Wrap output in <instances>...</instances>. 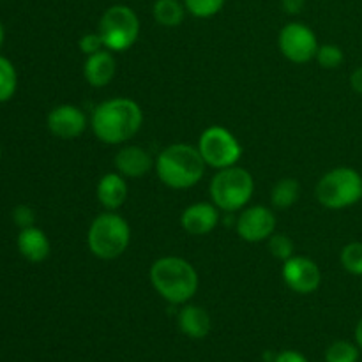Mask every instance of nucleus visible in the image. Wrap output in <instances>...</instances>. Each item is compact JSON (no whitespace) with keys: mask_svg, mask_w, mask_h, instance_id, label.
<instances>
[{"mask_svg":"<svg viewBox=\"0 0 362 362\" xmlns=\"http://www.w3.org/2000/svg\"><path fill=\"white\" fill-rule=\"evenodd\" d=\"M359 349L350 341H334L325 352V362H357Z\"/></svg>","mask_w":362,"mask_h":362,"instance_id":"obj_22","label":"nucleus"},{"mask_svg":"<svg viewBox=\"0 0 362 362\" xmlns=\"http://www.w3.org/2000/svg\"><path fill=\"white\" fill-rule=\"evenodd\" d=\"M78 48L83 55H94V53L105 49V42L103 37L99 35V32H88V34L81 35L80 41H78Z\"/></svg>","mask_w":362,"mask_h":362,"instance_id":"obj_27","label":"nucleus"},{"mask_svg":"<svg viewBox=\"0 0 362 362\" xmlns=\"http://www.w3.org/2000/svg\"><path fill=\"white\" fill-rule=\"evenodd\" d=\"M209 191L216 207L225 212H237L246 207L253 198V175L240 166L218 170V173L212 177Z\"/></svg>","mask_w":362,"mask_h":362,"instance_id":"obj_5","label":"nucleus"},{"mask_svg":"<svg viewBox=\"0 0 362 362\" xmlns=\"http://www.w3.org/2000/svg\"><path fill=\"white\" fill-rule=\"evenodd\" d=\"M0 159H2V151H0Z\"/></svg>","mask_w":362,"mask_h":362,"instance_id":"obj_34","label":"nucleus"},{"mask_svg":"<svg viewBox=\"0 0 362 362\" xmlns=\"http://www.w3.org/2000/svg\"><path fill=\"white\" fill-rule=\"evenodd\" d=\"M18 251L25 260L32 262V264H41L49 257V239L41 228L37 226H28V228H21L20 235H18Z\"/></svg>","mask_w":362,"mask_h":362,"instance_id":"obj_16","label":"nucleus"},{"mask_svg":"<svg viewBox=\"0 0 362 362\" xmlns=\"http://www.w3.org/2000/svg\"><path fill=\"white\" fill-rule=\"evenodd\" d=\"M269 250H271L272 257L286 262L288 258L293 257L296 246H293V240L288 235H285V233H272L269 237Z\"/></svg>","mask_w":362,"mask_h":362,"instance_id":"obj_26","label":"nucleus"},{"mask_svg":"<svg viewBox=\"0 0 362 362\" xmlns=\"http://www.w3.org/2000/svg\"><path fill=\"white\" fill-rule=\"evenodd\" d=\"M117 71V60L110 49H101V52L88 55L83 66V76L88 85L94 88H103L113 80Z\"/></svg>","mask_w":362,"mask_h":362,"instance_id":"obj_15","label":"nucleus"},{"mask_svg":"<svg viewBox=\"0 0 362 362\" xmlns=\"http://www.w3.org/2000/svg\"><path fill=\"white\" fill-rule=\"evenodd\" d=\"M198 151L205 165L214 170L235 166L243 156V145L223 126H211L200 134Z\"/></svg>","mask_w":362,"mask_h":362,"instance_id":"obj_8","label":"nucleus"},{"mask_svg":"<svg viewBox=\"0 0 362 362\" xmlns=\"http://www.w3.org/2000/svg\"><path fill=\"white\" fill-rule=\"evenodd\" d=\"M226 0H184V7L197 18H211L223 9Z\"/></svg>","mask_w":362,"mask_h":362,"instance_id":"obj_24","label":"nucleus"},{"mask_svg":"<svg viewBox=\"0 0 362 362\" xmlns=\"http://www.w3.org/2000/svg\"><path fill=\"white\" fill-rule=\"evenodd\" d=\"M356 341L359 345V349L362 350V318L357 322V327H356Z\"/></svg>","mask_w":362,"mask_h":362,"instance_id":"obj_32","label":"nucleus"},{"mask_svg":"<svg viewBox=\"0 0 362 362\" xmlns=\"http://www.w3.org/2000/svg\"><path fill=\"white\" fill-rule=\"evenodd\" d=\"M278 46L290 62L306 64L317 57L320 45H318L315 32L308 25L292 21L279 32Z\"/></svg>","mask_w":362,"mask_h":362,"instance_id":"obj_9","label":"nucleus"},{"mask_svg":"<svg viewBox=\"0 0 362 362\" xmlns=\"http://www.w3.org/2000/svg\"><path fill=\"white\" fill-rule=\"evenodd\" d=\"M315 194L320 205L331 211L352 207L362 200L361 173L350 166H338V168L329 170L318 180Z\"/></svg>","mask_w":362,"mask_h":362,"instance_id":"obj_6","label":"nucleus"},{"mask_svg":"<svg viewBox=\"0 0 362 362\" xmlns=\"http://www.w3.org/2000/svg\"><path fill=\"white\" fill-rule=\"evenodd\" d=\"M87 243L94 257L101 260H115L129 247L131 228L122 216L113 211L103 212L90 223Z\"/></svg>","mask_w":362,"mask_h":362,"instance_id":"obj_4","label":"nucleus"},{"mask_svg":"<svg viewBox=\"0 0 362 362\" xmlns=\"http://www.w3.org/2000/svg\"><path fill=\"white\" fill-rule=\"evenodd\" d=\"M127 182L126 177L117 173H106L101 177L98 182V189H95V197L98 202L106 209V211H117L122 207L127 200Z\"/></svg>","mask_w":362,"mask_h":362,"instance_id":"obj_17","label":"nucleus"},{"mask_svg":"<svg viewBox=\"0 0 362 362\" xmlns=\"http://www.w3.org/2000/svg\"><path fill=\"white\" fill-rule=\"evenodd\" d=\"M274 362H308L303 354L296 352V350H285V352L278 354Z\"/></svg>","mask_w":362,"mask_h":362,"instance_id":"obj_29","label":"nucleus"},{"mask_svg":"<svg viewBox=\"0 0 362 362\" xmlns=\"http://www.w3.org/2000/svg\"><path fill=\"white\" fill-rule=\"evenodd\" d=\"M300 197V184L296 179H281L276 182V186L272 187L271 193V202L276 209L279 211H286V209L292 207L293 204H297Z\"/></svg>","mask_w":362,"mask_h":362,"instance_id":"obj_19","label":"nucleus"},{"mask_svg":"<svg viewBox=\"0 0 362 362\" xmlns=\"http://www.w3.org/2000/svg\"><path fill=\"white\" fill-rule=\"evenodd\" d=\"M13 219L20 228H28V226H34L35 214L28 205H18L13 211Z\"/></svg>","mask_w":362,"mask_h":362,"instance_id":"obj_28","label":"nucleus"},{"mask_svg":"<svg viewBox=\"0 0 362 362\" xmlns=\"http://www.w3.org/2000/svg\"><path fill=\"white\" fill-rule=\"evenodd\" d=\"M281 274L286 286L292 292L300 293V296H310V293L317 292L320 288V267L317 265V262H313L308 257H297V255H293L292 258H288L285 262Z\"/></svg>","mask_w":362,"mask_h":362,"instance_id":"obj_10","label":"nucleus"},{"mask_svg":"<svg viewBox=\"0 0 362 362\" xmlns=\"http://www.w3.org/2000/svg\"><path fill=\"white\" fill-rule=\"evenodd\" d=\"M177 325L187 338L204 339L211 332V315L202 306L187 304L177 315Z\"/></svg>","mask_w":362,"mask_h":362,"instance_id":"obj_18","label":"nucleus"},{"mask_svg":"<svg viewBox=\"0 0 362 362\" xmlns=\"http://www.w3.org/2000/svg\"><path fill=\"white\" fill-rule=\"evenodd\" d=\"M184 11L186 7L179 2V0H158L152 7L154 13V20L158 21L161 27H179L184 20Z\"/></svg>","mask_w":362,"mask_h":362,"instance_id":"obj_20","label":"nucleus"},{"mask_svg":"<svg viewBox=\"0 0 362 362\" xmlns=\"http://www.w3.org/2000/svg\"><path fill=\"white\" fill-rule=\"evenodd\" d=\"M317 62L318 66L324 67V69H336L343 64L345 55H343V49L336 45H324L318 46L317 52Z\"/></svg>","mask_w":362,"mask_h":362,"instance_id":"obj_25","label":"nucleus"},{"mask_svg":"<svg viewBox=\"0 0 362 362\" xmlns=\"http://www.w3.org/2000/svg\"><path fill=\"white\" fill-rule=\"evenodd\" d=\"M281 4L288 14H299L304 7V0H281Z\"/></svg>","mask_w":362,"mask_h":362,"instance_id":"obj_30","label":"nucleus"},{"mask_svg":"<svg viewBox=\"0 0 362 362\" xmlns=\"http://www.w3.org/2000/svg\"><path fill=\"white\" fill-rule=\"evenodd\" d=\"M219 209L214 204L198 202L184 209L180 225L189 235H207L218 226Z\"/></svg>","mask_w":362,"mask_h":362,"instance_id":"obj_13","label":"nucleus"},{"mask_svg":"<svg viewBox=\"0 0 362 362\" xmlns=\"http://www.w3.org/2000/svg\"><path fill=\"white\" fill-rule=\"evenodd\" d=\"M154 168L165 186L172 189H189L200 182L207 165L198 147L189 144H173L159 152Z\"/></svg>","mask_w":362,"mask_h":362,"instance_id":"obj_2","label":"nucleus"},{"mask_svg":"<svg viewBox=\"0 0 362 362\" xmlns=\"http://www.w3.org/2000/svg\"><path fill=\"white\" fill-rule=\"evenodd\" d=\"M4 37H6V32H4V27H2V23H0V46L4 45Z\"/></svg>","mask_w":362,"mask_h":362,"instance_id":"obj_33","label":"nucleus"},{"mask_svg":"<svg viewBox=\"0 0 362 362\" xmlns=\"http://www.w3.org/2000/svg\"><path fill=\"white\" fill-rule=\"evenodd\" d=\"M350 85H352V88L357 94L362 95V66L357 67L352 73V76H350Z\"/></svg>","mask_w":362,"mask_h":362,"instance_id":"obj_31","label":"nucleus"},{"mask_svg":"<svg viewBox=\"0 0 362 362\" xmlns=\"http://www.w3.org/2000/svg\"><path fill=\"white\" fill-rule=\"evenodd\" d=\"M235 228L240 239L246 243H264L274 233L276 216L271 209L264 205H253L240 212Z\"/></svg>","mask_w":362,"mask_h":362,"instance_id":"obj_11","label":"nucleus"},{"mask_svg":"<svg viewBox=\"0 0 362 362\" xmlns=\"http://www.w3.org/2000/svg\"><path fill=\"white\" fill-rule=\"evenodd\" d=\"M99 35L110 52H126L140 35V20L127 6H112L99 21Z\"/></svg>","mask_w":362,"mask_h":362,"instance_id":"obj_7","label":"nucleus"},{"mask_svg":"<svg viewBox=\"0 0 362 362\" xmlns=\"http://www.w3.org/2000/svg\"><path fill=\"white\" fill-rule=\"evenodd\" d=\"M18 87V74L13 62L0 55V103L9 101Z\"/></svg>","mask_w":362,"mask_h":362,"instance_id":"obj_21","label":"nucleus"},{"mask_svg":"<svg viewBox=\"0 0 362 362\" xmlns=\"http://www.w3.org/2000/svg\"><path fill=\"white\" fill-rule=\"evenodd\" d=\"M46 126L53 136L60 140H74L83 134L87 127V117L78 106L60 105L48 113Z\"/></svg>","mask_w":362,"mask_h":362,"instance_id":"obj_12","label":"nucleus"},{"mask_svg":"<svg viewBox=\"0 0 362 362\" xmlns=\"http://www.w3.org/2000/svg\"><path fill=\"white\" fill-rule=\"evenodd\" d=\"M117 172L129 179H138V177L147 175L154 166L151 154L144 147L138 145H127L122 147L115 156Z\"/></svg>","mask_w":362,"mask_h":362,"instance_id":"obj_14","label":"nucleus"},{"mask_svg":"<svg viewBox=\"0 0 362 362\" xmlns=\"http://www.w3.org/2000/svg\"><path fill=\"white\" fill-rule=\"evenodd\" d=\"M156 292L170 304H186L198 290V272L180 257H163L148 271Z\"/></svg>","mask_w":362,"mask_h":362,"instance_id":"obj_3","label":"nucleus"},{"mask_svg":"<svg viewBox=\"0 0 362 362\" xmlns=\"http://www.w3.org/2000/svg\"><path fill=\"white\" fill-rule=\"evenodd\" d=\"M343 269L354 276H362V243L346 244L339 255Z\"/></svg>","mask_w":362,"mask_h":362,"instance_id":"obj_23","label":"nucleus"},{"mask_svg":"<svg viewBox=\"0 0 362 362\" xmlns=\"http://www.w3.org/2000/svg\"><path fill=\"white\" fill-rule=\"evenodd\" d=\"M144 124L140 105L129 98H113L99 103L90 117L92 133L106 145H120L136 136Z\"/></svg>","mask_w":362,"mask_h":362,"instance_id":"obj_1","label":"nucleus"}]
</instances>
